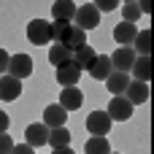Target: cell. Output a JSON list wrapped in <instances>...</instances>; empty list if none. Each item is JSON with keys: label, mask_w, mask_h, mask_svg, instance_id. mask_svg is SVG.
Returning <instances> with one entry per match:
<instances>
[{"label": "cell", "mask_w": 154, "mask_h": 154, "mask_svg": "<svg viewBox=\"0 0 154 154\" xmlns=\"http://www.w3.org/2000/svg\"><path fill=\"white\" fill-rule=\"evenodd\" d=\"M27 41L35 43V46H46L51 38H49V22L46 19H32L27 24Z\"/></svg>", "instance_id": "obj_6"}, {"label": "cell", "mask_w": 154, "mask_h": 154, "mask_svg": "<svg viewBox=\"0 0 154 154\" xmlns=\"http://www.w3.org/2000/svg\"><path fill=\"white\" fill-rule=\"evenodd\" d=\"M57 106H62L65 111H79L81 106H84V92L79 89V87H65L62 92H60V103Z\"/></svg>", "instance_id": "obj_8"}, {"label": "cell", "mask_w": 154, "mask_h": 154, "mask_svg": "<svg viewBox=\"0 0 154 154\" xmlns=\"http://www.w3.org/2000/svg\"><path fill=\"white\" fill-rule=\"evenodd\" d=\"M8 76H14V79H19V81L30 79V76H32V57H30V54H14V57L8 60Z\"/></svg>", "instance_id": "obj_3"}, {"label": "cell", "mask_w": 154, "mask_h": 154, "mask_svg": "<svg viewBox=\"0 0 154 154\" xmlns=\"http://www.w3.org/2000/svg\"><path fill=\"white\" fill-rule=\"evenodd\" d=\"M122 16H125V22H127V24H135V22L141 19V8H138V3H125Z\"/></svg>", "instance_id": "obj_24"}, {"label": "cell", "mask_w": 154, "mask_h": 154, "mask_svg": "<svg viewBox=\"0 0 154 154\" xmlns=\"http://www.w3.org/2000/svg\"><path fill=\"white\" fill-rule=\"evenodd\" d=\"M76 27L79 30H95L97 24H100V14H97V8H95V3H84V5H79L76 8Z\"/></svg>", "instance_id": "obj_1"}, {"label": "cell", "mask_w": 154, "mask_h": 154, "mask_svg": "<svg viewBox=\"0 0 154 154\" xmlns=\"http://www.w3.org/2000/svg\"><path fill=\"white\" fill-rule=\"evenodd\" d=\"M70 143V130L68 127H57V130H49V141L46 146H54V149H62Z\"/></svg>", "instance_id": "obj_22"}, {"label": "cell", "mask_w": 154, "mask_h": 154, "mask_svg": "<svg viewBox=\"0 0 154 154\" xmlns=\"http://www.w3.org/2000/svg\"><path fill=\"white\" fill-rule=\"evenodd\" d=\"M111 127H114V122H111V116H108L106 111H92V114L87 116V130H89V135L106 138Z\"/></svg>", "instance_id": "obj_4"}, {"label": "cell", "mask_w": 154, "mask_h": 154, "mask_svg": "<svg viewBox=\"0 0 154 154\" xmlns=\"http://www.w3.org/2000/svg\"><path fill=\"white\" fill-rule=\"evenodd\" d=\"M11 149H14V138L8 133H0V154H11Z\"/></svg>", "instance_id": "obj_26"}, {"label": "cell", "mask_w": 154, "mask_h": 154, "mask_svg": "<svg viewBox=\"0 0 154 154\" xmlns=\"http://www.w3.org/2000/svg\"><path fill=\"white\" fill-rule=\"evenodd\" d=\"M84 152H87V154H111V143H108L106 138L92 135V138L84 143Z\"/></svg>", "instance_id": "obj_23"}, {"label": "cell", "mask_w": 154, "mask_h": 154, "mask_svg": "<svg viewBox=\"0 0 154 154\" xmlns=\"http://www.w3.org/2000/svg\"><path fill=\"white\" fill-rule=\"evenodd\" d=\"M130 81H133V79H130L127 73H116V70H114V73L106 79V87H108V92H111L114 97H119V95H125V92H127Z\"/></svg>", "instance_id": "obj_17"}, {"label": "cell", "mask_w": 154, "mask_h": 154, "mask_svg": "<svg viewBox=\"0 0 154 154\" xmlns=\"http://www.w3.org/2000/svg\"><path fill=\"white\" fill-rule=\"evenodd\" d=\"M46 141H49V127L43 125V122H38V125H27L24 127V143L27 146H46Z\"/></svg>", "instance_id": "obj_9"}, {"label": "cell", "mask_w": 154, "mask_h": 154, "mask_svg": "<svg viewBox=\"0 0 154 154\" xmlns=\"http://www.w3.org/2000/svg\"><path fill=\"white\" fill-rule=\"evenodd\" d=\"M65 119H68V111L62 108V106H46L43 108V125L49 127V130H57V127H65Z\"/></svg>", "instance_id": "obj_10"}, {"label": "cell", "mask_w": 154, "mask_h": 154, "mask_svg": "<svg viewBox=\"0 0 154 154\" xmlns=\"http://www.w3.org/2000/svg\"><path fill=\"white\" fill-rule=\"evenodd\" d=\"M133 51L138 57H149L152 54V30H141L133 41Z\"/></svg>", "instance_id": "obj_20"}, {"label": "cell", "mask_w": 154, "mask_h": 154, "mask_svg": "<svg viewBox=\"0 0 154 154\" xmlns=\"http://www.w3.org/2000/svg\"><path fill=\"white\" fill-rule=\"evenodd\" d=\"M130 73H133V81H143V84H149V79H152V57H135Z\"/></svg>", "instance_id": "obj_18"}, {"label": "cell", "mask_w": 154, "mask_h": 154, "mask_svg": "<svg viewBox=\"0 0 154 154\" xmlns=\"http://www.w3.org/2000/svg\"><path fill=\"white\" fill-rule=\"evenodd\" d=\"M125 97H127V103H130L133 108L141 106V103H146V100H149V84H143V81H130Z\"/></svg>", "instance_id": "obj_14"}, {"label": "cell", "mask_w": 154, "mask_h": 154, "mask_svg": "<svg viewBox=\"0 0 154 154\" xmlns=\"http://www.w3.org/2000/svg\"><path fill=\"white\" fill-rule=\"evenodd\" d=\"M95 81H106L111 73H114V68H111V60H108V54H97L95 57V62L89 65V70H87Z\"/></svg>", "instance_id": "obj_11"}, {"label": "cell", "mask_w": 154, "mask_h": 154, "mask_svg": "<svg viewBox=\"0 0 154 154\" xmlns=\"http://www.w3.org/2000/svg\"><path fill=\"white\" fill-rule=\"evenodd\" d=\"M8 125H11L8 114H5V111H0V133H8Z\"/></svg>", "instance_id": "obj_30"}, {"label": "cell", "mask_w": 154, "mask_h": 154, "mask_svg": "<svg viewBox=\"0 0 154 154\" xmlns=\"http://www.w3.org/2000/svg\"><path fill=\"white\" fill-rule=\"evenodd\" d=\"M111 154H116V152H111Z\"/></svg>", "instance_id": "obj_32"}, {"label": "cell", "mask_w": 154, "mask_h": 154, "mask_svg": "<svg viewBox=\"0 0 154 154\" xmlns=\"http://www.w3.org/2000/svg\"><path fill=\"white\" fill-rule=\"evenodd\" d=\"M11 154H32V146H27V143H14Z\"/></svg>", "instance_id": "obj_29"}, {"label": "cell", "mask_w": 154, "mask_h": 154, "mask_svg": "<svg viewBox=\"0 0 154 154\" xmlns=\"http://www.w3.org/2000/svg\"><path fill=\"white\" fill-rule=\"evenodd\" d=\"M54 154H73L70 146H62V149H54Z\"/></svg>", "instance_id": "obj_31"}, {"label": "cell", "mask_w": 154, "mask_h": 154, "mask_svg": "<svg viewBox=\"0 0 154 154\" xmlns=\"http://www.w3.org/2000/svg\"><path fill=\"white\" fill-rule=\"evenodd\" d=\"M95 57H97V51H95V49L87 43V46H81L79 51H73V60H70V65H73V68H79V70L84 73V70H89V65L95 62Z\"/></svg>", "instance_id": "obj_16"}, {"label": "cell", "mask_w": 154, "mask_h": 154, "mask_svg": "<svg viewBox=\"0 0 154 154\" xmlns=\"http://www.w3.org/2000/svg\"><path fill=\"white\" fill-rule=\"evenodd\" d=\"M135 51H133V46H119L114 54H108V60H111V68L116 70V73H130L133 70V62H135Z\"/></svg>", "instance_id": "obj_2"}, {"label": "cell", "mask_w": 154, "mask_h": 154, "mask_svg": "<svg viewBox=\"0 0 154 154\" xmlns=\"http://www.w3.org/2000/svg\"><path fill=\"white\" fill-rule=\"evenodd\" d=\"M8 60H11V54L5 49H0V73H8Z\"/></svg>", "instance_id": "obj_28"}, {"label": "cell", "mask_w": 154, "mask_h": 154, "mask_svg": "<svg viewBox=\"0 0 154 154\" xmlns=\"http://www.w3.org/2000/svg\"><path fill=\"white\" fill-rule=\"evenodd\" d=\"M135 35H138V27H135V24L119 22V24L114 27V41H116V46H133Z\"/></svg>", "instance_id": "obj_15"}, {"label": "cell", "mask_w": 154, "mask_h": 154, "mask_svg": "<svg viewBox=\"0 0 154 154\" xmlns=\"http://www.w3.org/2000/svg\"><path fill=\"white\" fill-rule=\"evenodd\" d=\"M95 8H97V14H103V11H114L116 3L114 0H100V3H95Z\"/></svg>", "instance_id": "obj_27"}, {"label": "cell", "mask_w": 154, "mask_h": 154, "mask_svg": "<svg viewBox=\"0 0 154 154\" xmlns=\"http://www.w3.org/2000/svg\"><path fill=\"white\" fill-rule=\"evenodd\" d=\"M79 79H81V70H79V68H73V65L57 68V81L62 84V89H65V87H76Z\"/></svg>", "instance_id": "obj_21"}, {"label": "cell", "mask_w": 154, "mask_h": 154, "mask_svg": "<svg viewBox=\"0 0 154 154\" xmlns=\"http://www.w3.org/2000/svg\"><path fill=\"white\" fill-rule=\"evenodd\" d=\"M133 106L127 103V97L125 95H119V97H111V103H108V108H106V114L111 116V122H127L130 116H133Z\"/></svg>", "instance_id": "obj_5"}, {"label": "cell", "mask_w": 154, "mask_h": 154, "mask_svg": "<svg viewBox=\"0 0 154 154\" xmlns=\"http://www.w3.org/2000/svg\"><path fill=\"white\" fill-rule=\"evenodd\" d=\"M19 95H22V81L5 73V76L0 79V100H5V103H11V100H16Z\"/></svg>", "instance_id": "obj_12"}, {"label": "cell", "mask_w": 154, "mask_h": 154, "mask_svg": "<svg viewBox=\"0 0 154 154\" xmlns=\"http://www.w3.org/2000/svg\"><path fill=\"white\" fill-rule=\"evenodd\" d=\"M60 43L73 54V51H79L81 46H87V32L84 30H79L76 24H68V30H65V35L60 38Z\"/></svg>", "instance_id": "obj_7"}, {"label": "cell", "mask_w": 154, "mask_h": 154, "mask_svg": "<svg viewBox=\"0 0 154 154\" xmlns=\"http://www.w3.org/2000/svg\"><path fill=\"white\" fill-rule=\"evenodd\" d=\"M65 30H68L65 22H49V38H51L54 43H60V38L65 35Z\"/></svg>", "instance_id": "obj_25"}, {"label": "cell", "mask_w": 154, "mask_h": 154, "mask_svg": "<svg viewBox=\"0 0 154 154\" xmlns=\"http://www.w3.org/2000/svg\"><path fill=\"white\" fill-rule=\"evenodd\" d=\"M70 60H73V54H70L62 43H51V49H49V62H51L54 68H65V65H70Z\"/></svg>", "instance_id": "obj_19"}, {"label": "cell", "mask_w": 154, "mask_h": 154, "mask_svg": "<svg viewBox=\"0 0 154 154\" xmlns=\"http://www.w3.org/2000/svg\"><path fill=\"white\" fill-rule=\"evenodd\" d=\"M51 16H54V22L73 24V16H76V3H70V0H57V3L51 5Z\"/></svg>", "instance_id": "obj_13"}]
</instances>
